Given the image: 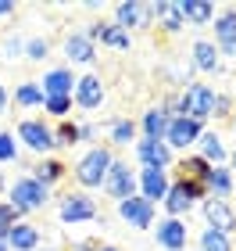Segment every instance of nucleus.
I'll return each mask as SVG.
<instances>
[{
  "mask_svg": "<svg viewBox=\"0 0 236 251\" xmlns=\"http://www.w3.org/2000/svg\"><path fill=\"white\" fill-rule=\"evenodd\" d=\"M47 187L40 183V179H18L15 187H11V208L15 212H32V208H43L47 204Z\"/></svg>",
  "mask_w": 236,
  "mask_h": 251,
  "instance_id": "f257e3e1",
  "label": "nucleus"
},
{
  "mask_svg": "<svg viewBox=\"0 0 236 251\" xmlns=\"http://www.w3.org/2000/svg\"><path fill=\"white\" fill-rule=\"evenodd\" d=\"M183 111L190 122H200V119H208L211 111H215V94L204 86V83H193V86H186V94H183Z\"/></svg>",
  "mask_w": 236,
  "mask_h": 251,
  "instance_id": "f03ea898",
  "label": "nucleus"
},
{
  "mask_svg": "<svg viewBox=\"0 0 236 251\" xmlns=\"http://www.w3.org/2000/svg\"><path fill=\"white\" fill-rule=\"evenodd\" d=\"M107 169H111V154L104 151V147H97V151H89L83 162H79L75 176H79V183H83V187H97V183H104Z\"/></svg>",
  "mask_w": 236,
  "mask_h": 251,
  "instance_id": "7ed1b4c3",
  "label": "nucleus"
},
{
  "mask_svg": "<svg viewBox=\"0 0 236 251\" xmlns=\"http://www.w3.org/2000/svg\"><path fill=\"white\" fill-rule=\"evenodd\" d=\"M104 183H107V194H111V198L126 201V198H132V187H136V179H132L129 165H122V162H111L107 176H104Z\"/></svg>",
  "mask_w": 236,
  "mask_h": 251,
  "instance_id": "20e7f679",
  "label": "nucleus"
},
{
  "mask_svg": "<svg viewBox=\"0 0 236 251\" xmlns=\"http://www.w3.org/2000/svg\"><path fill=\"white\" fill-rule=\"evenodd\" d=\"M18 136L25 140V147H32V151H40V154L54 147V133H50L43 122H36V119H25V122H21V126H18Z\"/></svg>",
  "mask_w": 236,
  "mask_h": 251,
  "instance_id": "39448f33",
  "label": "nucleus"
},
{
  "mask_svg": "<svg viewBox=\"0 0 236 251\" xmlns=\"http://www.w3.org/2000/svg\"><path fill=\"white\" fill-rule=\"evenodd\" d=\"M97 208H93V201L83 198V194H72V198H64L61 204V223H83V219H93Z\"/></svg>",
  "mask_w": 236,
  "mask_h": 251,
  "instance_id": "423d86ee",
  "label": "nucleus"
},
{
  "mask_svg": "<svg viewBox=\"0 0 236 251\" xmlns=\"http://www.w3.org/2000/svg\"><path fill=\"white\" fill-rule=\"evenodd\" d=\"M118 212H122V219H129V223H136V226H150V219H154L150 201H143V198H126V201H118Z\"/></svg>",
  "mask_w": 236,
  "mask_h": 251,
  "instance_id": "0eeeda50",
  "label": "nucleus"
},
{
  "mask_svg": "<svg viewBox=\"0 0 236 251\" xmlns=\"http://www.w3.org/2000/svg\"><path fill=\"white\" fill-rule=\"evenodd\" d=\"M204 215H208V223L215 226V233H229L233 226H236V215L229 212V204L218 201V198H211V201L204 204Z\"/></svg>",
  "mask_w": 236,
  "mask_h": 251,
  "instance_id": "6e6552de",
  "label": "nucleus"
},
{
  "mask_svg": "<svg viewBox=\"0 0 236 251\" xmlns=\"http://www.w3.org/2000/svg\"><path fill=\"white\" fill-rule=\"evenodd\" d=\"M157 241H161L168 251H183L186 248V226L179 223V219H168L157 226Z\"/></svg>",
  "mask_w": 236,
  "mask_h": 251,
  "instance_id": "1a4fd4ad",
  "label": "nucleus"
},
{
  "mask_svg": "<svg viewBox=\"0 0 236 251\" xmlns=\"http://www.w3.org/2000/svg\"><path fill=\"white\" fill-rule=\"evenodd\" d=\"M7 244L11 248H18V251H32L40 244V233H36V226H29V223H15L7 230Z\"/></svg>",
  "mask_w": 236,
  "mask_h": 251,
  "instance_id": "9d476101",
  "label": "nucleus"
},
{
  "mask_svg": "<svg viewBox=\"0 0 236 251\" xmlns=\"http://www.w3.org/2000/svg\"><path fill=\"white\" fill-rule=\"evenodd\" d=\"M140 158H143V165L147 169H165L168 165V147L161 140H140Z\"/></svg>",
  "mask_w": 236,
  "mask_h": 251,
  "instance_id": "9b49d317",
  "label": "nucleus"
},
{
  "mask_svg": "<svg viewBox=\"0 0 236 251\" xmlns=\"http://www.w3.org/2000/svg\"><path fill=\"white\" fill-rule=\"evenodd\" d=\"M197 122H190V119H172V122H168V140H172L175 147H186V144H193L197 140Z\"/></svg>",
  "mask_w": 236,
  "mask_h": 251,
  "instance_id": "f8f14e48",
  "label": "nucleus"
},
{
  "mask_svg": "<svg viewBox=\"0 0 236 251\" xmlns=\"http://www.w3.org/2000/svg\"><path fill=\"white\" fill-rule=\"evenodd\" d=\"M168 194V179L161 169H143V201H157Z\"/></svg>",
  "mask_w": 236,
  "mask_h": 251,
  "instance_id": "ddd939ff",
  "label": "nucleus"
},
{
  "mask_svg": "<svg viewBox=\"0 0 236 251\" xmlns=\"http://www.w3.org/2000/svg\"><path fill=\"white\" fill-rule=\"evenodd\" d=\"M75 97H79V104H83V108H97V104H100V97H104V90H100V79H97V75L79 79Z\"/></svg>",
  "mask_w": 236,
  "mask_h": 251,
  "instance_id": "4468645a",
  "label": "nucleus"
},
{
  "mask_svg": "<svg viewBox=\"0 0 236 251\" xmlns=\"http://www.w3.org/2000/svg\"><path fill=\"white\" fill-rule=\"evenodd\" d=\"M100 36L107 43V47H118V50H129V32L126 29H118V25H93L89 29V40Z\"/></svg>",
  "mask_w": 236,
  "mask_h": 251,
  "instance_id": "2eb2a0df",
  "label": "nucleus"
},
{
  "mask_svg": "<svg viewBox=\"0 0 236 251\" xmlns=\"http://www.w3.org/2000/svg\"><path fill=\"white\" fill-rule=\"evenodd\" d=\"M72 72H64V68H58V72H50L47 79H43V94L47 97H68V90H72Z\"/></svg>",
  "mask_w": 236,
  "mask_h": 251,
  "instance_id": "dca6fc26",
  "label": "nucleus"
},
{
  "mask_svg": "<svg viewBox=\"0 0 236 251\" xmlns=\"http://www.w3.org/2000/svg\"><path fill=\"white\" fill-rule=\"evenodd\" d=\"M64 54H68L72 61H79V65L93 61V40L89 36H68L64 40Z\"/></svg>",
  "mask_w": 236,
  "mask_h": 251,
  "instance_id": "f3484780",
  "label": "nucleus"
},
{
  "mask_svg": "<svg viewBox=\"0 0 236 251\" xmlns=\"http://www.w3.org/2000/svg\"><path fill=\"white\" fill-rule=\"evenodd\" d=\"M215 32H218V43L226 54H236V15H222L215 22Z\"/></svg>",
  "mask_w": 236,
  "mask_h": 251,
  "instance_id": "a211bd4d",
  "label": "nucleus"
},
{
  "mask_svg": "<svg viewBox=\"0 0 236 251\" xmlns=\"http://www.w3.org/2000/svg\"><path fill=\"white\" fill-rule=\"evenodd\" d=\"M154 15V4H147V7H140V4H118V22L122 25H143Z\"/></svg>",
  "mask_w": 236,
  "mask_h": 251,
  "instance_id": "6ab92c4d",
  "label": "nucleus"
},
{
  "mask_svg": "<svg viewBox=\"0 0 236 251\" xmlns=\"http://www.w3.org/2000/svg\"><path fill=\"white\" fill-rule=\"evenodd\" d=\"M143 129H147V140H161V136L168 133V115L165 111H147Z\"/></svg>",
  "mask_w": 236,
  "mask_h": 251,
  "instance_id": "aec40b11",
  "label": "nucleus"
},
{
  "mask_svg": "<svg viewBox=\"0 0 236 251\" xmlns=\"http://www.w3.org/2000/svg\"><path fill=\"white\" fill-rule=\"evenodd\" d=\"M179 15L190 18V22H197V25H204V22L211 18V4H197V0H183L179 4Z\"/></svg>",
  "mask_w": 236,
  "mask_h": 251,
  "instance_id": "412c9836",
  "label": "nucleus"
},
{
  "mask_svg": "<svg viewBox=\"0 0 236 251\" xmlns=\"http://www.w3.org/2000/svg\"><path fill=\"white\" fill-rule=\"evenodd\" d=\"M154 15L161 18V25L168 32H175L179 25H183V15H179V4H154Z\"/></svg>",
  "mask_w": 236,
  "mask_h": 251,
  "instance_id": "4be33fe9",
  "label": "nucleus"
},
{
  "mask_svg": "<svg viewBox=\"0 0 236 251\" xmlns=\"http://www.w3.org/2000/svg\"><path fill=\"white\" fill-rule=\"evenodd\" d=\"M15 100H18L21 108H36V104H43V90L36 83H21L18 94H15Z\"/></svg>",
  "mask_w": 236,
  "mask_h": 251,
  "instance_id": "5701e85b",
  "label": "nucleus"
},
{
  "mask_svg": "<svg viewBox=\"0 0 236 251\" xmlns=\"http://www.w3.org/2000/svg\"><path fill=\"white\" fill-rule=\"evenodd\" d=\"M193 61H197V68L211 72V68L218 65V54H215V47H211V43H197V47H193Z\"/></svg>",
  "mask_w": 236,
  "mask_h": 251,
  "instance_id": "b1692460",
  "label": "nucleus"
},
{
  "mask_svg": "<svg viewBox=\"0 0 236 251\" xmlns=\"http://www.w3.org/2000/svg\"><path fill=\"white\" fill-rule=\"evenodd\" d=\"M190 201H193V198H190V194L183 190V187H172V190H168V212H172V215H179V212H186L190 208Z\"/></svg>",
  "mask_w": 236,
  "mask_h": 251,
  "instance_id": "393cba45",
  "label": "nucleus"
},
{
  "mask_svg": "<svg viewBox=\"0 0 236 251\" xmlns=\"http://www.w3.org/2000/svg\"><path fill=\"white\" fill-rule=\"evenodd\" d=\"M61 173H64L61 162H43V165H36V176L32 179H40V183L47 187V183H54V179H61Z\"/></svg>",
  "mask_w": 236,
  "mask_h": 251,
  "instance_id": "a878e982",
  "label": "nucleus"
},
{
  "mask_svg": "<svg viewBox=\"0 0 236 251\" xmlns=\"http://www.w3.org/2000/svg\"><path fill=\"white\" fill-rule=\"evenodd\" d=\"M21 50H25V43H21V36H18V32L4 36V43H0V58H4V61H15Z\"/></svg>",
  "mask_w": 236,
  "mask_h": 251,
  "instance_id": "bb28decb",
  "label": "nucleus"
},
{
  "mask_svg": "<svg viewBox=\"0 0 236 251\" xmlns=\"http://www.w3.org/2000/svg\"><path fill=\"white\" fill-rule=\"evenodd\" d=\"M15 219H18V212L11 204H0V244H7V230L15 226Z\"/></svg>",
  "mask_w": 236,
  "mask_h": 251,
  "instance_id": "cd10ccee",
  "label": "nucleus"
},
{
  "mask_svg": "<svg viewBox=\"0 0 236 251\" xmlns=\"http://www.w3.org/2000/svg\"><path fill=\"white\" fill-rule=\"evenodd\" d=\"M208 183L218 190V201L229 194V176H226V169H211V173H208Z\"/></svg>",
  "mask_w": 236,
  "mask_h": 251,
  "instance_id": "c85d7f7f",
  "label": "nucleus"
},
{
  "mask_svg": "<svg viewBox=\"0 0 236 251\" xmlns=\"http://www.w3.org/2000/svg\"><path fill=\"white\" fill-rule=\"evenodd\" d=\"M18 158V144L11 133H0V162H15Z\"/></svg>",
  "mask_w": 236,
  "mask_h": 251,
  "instance_id": "c756f323",
  "label": "nucleus"
},
{
  "mask_svg": "<svg viewBox=\"0 0 236 251\" xmlns=\"http://www.w3.org/2000/svg\"><path fill=\"white\" fill-rule=\"evenodd\" d=\"M47 54H50V43H47V40H29V43H25V58L43 61Z\"/></svg>",
  "mask_w": 236,
  "mask_h": 251,
  "instance_id": "7c9ffc66",
  "label": "nucleus"
},
{
  "mask_svg": "<svg viewBox=\"0 0 236 251\" xmlns=\"http://www.w3.org/2000/svg\"><path fill=\"white\" fill-rule=\"evenodd\" d=\"M204 154H208V158H215V162H222V158H226V147H222V140H218L215 133H208V136H204Z\"/></svg>",
  "mask_w": 236,
  "mask_h": 251,
  "instance_id": "2f4dec72",
  "label": "nucleus"
},
{
  "mask_svg": "<svg viewBox=\"0 0 236 251\" xmlns=\"http://www.w3.org/2000/svg\"><path fill=\"white\" fill-rule=\"evenodd\" d=\"M204 251H229V241H226V233H215V230H208V233H204Z\"/></svg>",
  "mask_w": 236,
  "mask_h": 251,
  "instance_id": "473e14b6",
  "label": "nucleus"
},
{
  "mask_svg": "<svg viewBox=\"0 0 236 251\" xmlns=\"http://www.w3.org/2000/svg\"><path fill=\"white\" fill-rule=\"evenodd\" d=\"M54 144H79V126H68V122H64L61 126V129H58V140H54Z\"/></svg>",
  "mask_w": 236,
  "mask_h": 251,
  "instance_id": "72a5a7b5",
  "label": "nucleus"
},
{
  "mask_svg": "<svg viewBox=\"0 0 236 251\" xmlns=\"http://www.w3.org/2000/svg\"><path fill=\"white\" fill-rule=\"evenodd\" d=\"M111 136H115V144H129L132 140V122H115Z\"/></svg>",
  "mask_w": 236,
  "mask_h": 251,
  "instance_id": "f704fd0d",
  "label": "nucleus"
},
{
  "mask_svg": "<svg viewBox=\"0 0 236 251\" xmlns=\"http://www.w3.org/2000/svg\"><path fill=\"white\" fill-rule=\"evenodd\" d=\"M68 104H72L68 97H47V108L54 111V115H64V111H68Z\"/></svg>",
  "mask_w": 236,
  "mask_h": 251,
  "instance_id": "c9c22d12",
  "label": "nucleus"
},
{
  "mask_svg": "<svg viewBox=\"0 0 236 251\" xmlns=\"http://www.w3.org/2000/svg\"><path fill=\"white\" fill-rule=\"evenodd\" d=\"M4 108H7V90L0 86V115H4Z\"/></svg>",
  "mask_w": 236,
  "mask_h": 251,
  "instance_id": "e433bc0d",
  "label": "nucleus"
},
{
  "mask_svg": "<svg viewBox=\"0 0 236 251\" xmlns=\"http://www.w3.org/2000/svg\"><path fill=\"white\" fill-rule=\"evenodd\" d=\"M15 11V4H7V0H0V15H11Z\"/></svg>",
  "mask_w": 236,
  "mask_h": 251,
  "instance_id": "4c0bfd02",
  "label": "nucleus"
},
{
  "mask_svg": "<svg viewBox=\"0 0 236 251\" xmlns=\"http://www.w3.org/2000/svg\"><path fill=\"white\" fill-rule=\"evenodd\" d=\"M0 190H4V169H0Z\"/></svg>",
  "mask_w": 236,
  "mask_h": 251,
  "instance_id": "58836bf2",
  "label": "nucleus"
},
{
  "mask_svg": "<svg viewBox=\"0 0 236 251\" xmlns=\"http://www.w3.org/2000/svg\"><path fill=\"white\" fill-rule=\"evenodd\" d=\"M0 251H7V244H0Z\"/></svg>",
  "mask_w": 236,
  "mask_h": 251,
  "instance_id": "ea45409f",
  "label": "nucleus"
},
{
  "mask_svg": "<svg viewBox=\"0 0 236 251\" xmlns=\"http://www.w3.org/2000/svg\"><path fill=\"white\" fill-rule=\"evenodd\" d=\"M104 251H118V248H104Z\"/></svg>",
  "mask_w": 236,
  "mask_h": 251,
  "instance_id": "a19ab883",
  "label": "nucleus"
},
{
  "mask_svg": "<svg viewBox=\"0 0 236 251\" xmlns=\"http://www.w3.org/2000/svg\"><path fill=\"white\" fill-rule=\"evenodd\" d=\"M233 162H236V154H233Z\"/></svg>",
  "mask_w": 236,
  "mask_h": 251,
  "instance_id": "79ce46f5",
  "label": "nucleus"
}]
</instances>
